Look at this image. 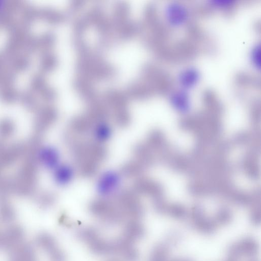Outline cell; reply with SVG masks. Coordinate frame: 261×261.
Here are the masks:
<instances>
[{"mask_svg":"<svg viewBox=\"0 0 261 261\" xmlns=\"http://www.w3.org/2000/svg\"><path fill=\"white\" fill-rule=\"evenodd\" d=\"M260 45L258 44L253 48L251 53V62L253 66L257 69L260 68Z\"/></svg>","mask_w":261,"mask_h":261,"instance_id":"obj_14","label":"cell"},{"mask_svg":"<svg viewBox=\"0 0 261 261\" xmlns=\"http://www.w3.org/2000/svg\"><path fill=\"white\" fill-rule=\"evenodd\" d=\"M250 261H256V260H250Z\"/></svg>","mask_w":261,"mask_h":261,"instance_id":"obj_18","label":"cell"},{"mask_svg":"<svg viewBox=\"0 0 261 261\" xmlns=\"http://www.w3.org/2000/svg\"><path fill=\"white\" fill-rule=\"evenodd\" d=\"M169 247L165 244H159L152 250L148 261H169Z\"/></svg>","mask_w":261,"mask_h":261,"instance_id":"obj_8","label":"cell"},{"mask_svg":"<svg viewBox=\"0 0 261 261\" xmlns=\"http://www.w3.org/2000/svg\"><path fill=\"white\" fill-rule=\"evenodd\" d=\"M211 3L215 7L225 8L231 6L233 4L234 1L232 0H215L212 1Z\"/></svg>","mask_w":261,"mask_h":261,"instance_id":"obj_15","label":"cell"},{"mask_svg":"<svg viewBox=\"0 0 261 261\" xmlns=\"http://www.w3.org/2000/svg\"><path fill=\"white\" fill-rule=\"evenodd\" d=\"M258 249V245L256 241L251 238H246L231 245L228 249V254L234 259L240 256L252 257L257 254Z\"/></svg>","mask_w":261,"mask_h":261,"instance_id":"obj_1","label":"cell"},{"mask_svg":"<svg viewBox=\"0 0 261 261\" xmlns=\"http://www.w3.org/2000/svg\"><path fill=\"white\" fill-rule=\"evenodd\" d=\"M193 224L197 231L204 234L212 233L217 227L215 222L198 215L194 216Z\"/></svg>","mask_w":261,"mask_h":261,"instance_id":"obj_5","label":"cell"},{"mask_svg":"<svg viewBox=\"0 0 261 261\" xmlns=\"http://www.w3.org/2000/svg\"><path fill=\"white\" fill-rule=\"evenodd\" d=\"M111 132V129L108 124L101 123L96 127L95 136L99 141H105L110 137Z\"/></svg>","mask_w":261,"mask_h":261,"instance_id":"obj_12","label":"cell"},{"mask_svg":"<svg viewBox=\"0 0 261 261\" xmlns=\"http://www.w3.org/2000/svg\"><path fill=\"white\" fill-rule=\"evenodd\" d=\"M45 162L50 167L57 168L59 161L58 151L54 148H48L45 151Z\"/></svg>","mask_w":261,"mask_h":261,"instance_id":"obj_13","label":"cell"},{"mask_svg":"<svg viewBox=\"0 0 261 261\" xmlns=\"http://www.w3.org/2000/svg\"><path fill=\"white\" fill-rule=\"evenodd\" d=\"M165 13L168 21L174 26H179L184 23L188 16L186 8L177 3L168 5L166 8Z\"/></svg>","mask_w":261,"mask_h":261,"instance_id":"obj_3","label":"cell"},{"mask_svg":"<svg viewBox=\"0 0 261 261\" xmlns=\"http://www.w3.org/2000/svg\"><path fill=\"white\" fill-rule=\"evenodd\" d=\"M38 242L49 254L58 248L54 239L47 233L40 234L38 238Z\"/></svg>","mask_w":261,"mask_h":261,"instance_id":"obj_10","label":"cell"},{"mask_svg":"<svg viewBox=\"0 0 261 261\" xmlns=\"http://www.w3.org/2000/svg\"><path fill=\"white\" fill-rule=\"evenodd\" d=\"M171 261H190V260L187 259L178 258V259H175L171 260Z\"/></svg>","mask_w":261,"mask_h":261,"instance_id":"obj_16","label":"cell"},{"mask_svg":"<svg viewBox=\"0 0 261 261\" xmlns=\"http://www.w3.org/2000/svg\"><path fill=\"white\" fill-rule=\"evenodd\" d=\"M144 234L145 229L141 224L131 222L125 227L123 236L133 242L142 238Z\"/></svg>","mask_w":261,"mask_h":261,"instance_id":"obj_6","label":"cell"},{"mask_svg":"<svg viewBox=\"0 0 261 261\" xmlns=\"http://www.w3.org/2000/svg\"><path fill=\"white\" fill-rule=\"evenodd\" d=\"M171 101L178 108H185L188 106L189 98L185 91H178L171 95Z\"/></svg>","mask_w":261,"mask_h":261,"instance_id":"obj_11","label":"cell"},{"mask_svg":"<svg viewBox=\"0 0 261 261\" xmlns=\"http://www.w3.org/2000/svg\"><path fill=\"white\" fill-rule=\"evenodd\" d=\"M76 235L79 240L88 244L99 237L98 232L92 227L81 228L77 231Z\"/></svg>","mask_w":261,"mask_h":261,"instance_id":"obj_9","label":"cell"},{"mask_svg":"<svg viewBox=\"0 0 261 261\" xmlns=\"http://www.w3.org/2000/svg\"><path fill=\"white\" fill-rule=\"evenodd\" d=\"M120 184L119 175L113 171L103 172L96 183V190L99 194L107 196L114 192Z\"/></svg>","mask_w":261,"mask_h":261,"instance_id":"obj_2","label":"cell"},{"mask_svg":"<svg viewBox=\"0 0 261 261\" xmlns=\"http://www.w3.org/2000/svg\"><path fill=\"white\" fill-rule=\"evenodd\" d=\"M199 77V73L196 68L188 67L180 72L178 79L179 84L183 88L189 89L196 85Z\"/></svg>","mask_w":261,"mask_h":261,"instance_id":"obj_4","label":"cell"},{"mask_svg":"<svg viewBox=\"0 0 261 261\" xmlns=\"http://www.w3.org/2000/svg\"><path fill=\"white\" fill-rule=\"evenodd\" d=\"M73 176L72 168L67 165L58 166L55 172V179L61 185H66L70 182Z\"/></svg>","mask_w":261,"mask_h":261,"instance_id":"obj_7","label":"cell"},{"mask_svg":"<svg viewBox=\"0 0 261 261\" xmlns=\"http://www.w3.org/2000/svg\"><path fill=\"white\" fill-rule=\"evenodd\" d=\"M109 261H117L116 260H109Z\"/></svg>","mask_w":261,"mask_h":261,"instance_id":"obj_17","label":"cell"}]
</instances>
